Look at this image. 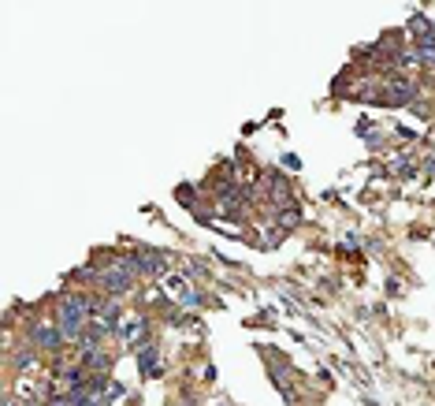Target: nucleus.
Here are the masks:
<instances>
[{
  "mask_svg": "<svg viewBox=\"0 0 435 406\" xmlns=\"http://www.w3.org/2000/svg\"><path fill=\"white\" fill-rule=\"evenodd\" d=\"M383 97H387V105L391 108H405L413 101V82L405 79V75H394V79H387V86H383Z\"/></svg>",
  "mask_w": 435,
  "mask_h": 406,
  "instance_id": "7ed1b4c3",
  "label": "nucleus"
},
{
  "mask_svg": "<svg viewBox=\"0 0 435 406\" xmlns=\"http://www.w3.org/2000/svg\"><path fill=\"white\" fill-rule=\"evenodd\" d=\"M138 272L142 276H164L168 272V254H160V250H138Z\"/></svg>",
  "mask_w": 435,
  "mask_h": 406,
  "instance_id": "20e7f679",
  "label": "nucleus"
},
{
  "mask_svg": "<svg viewBox=\"0 0 435 406\" xmlns=\"http://www.w3.org/2000/svg\"><path fill=\"white\" fill-rule=\"evenodd\" d=\"M138 365H142L145 376H160V358H156V347H145L138 354Z\"/></svg>",
  "mask_w": 435,
  "mask_h": 406,
  "instance_id": "423d86ee",
  "label": "nucleus"
},
{
  "mask_svg": "<svg viewBox=\"0 0 435 406\" xmlns=\"http://www.w3.org/2000/svg\"><path fill=\"white\" fill-rule=\"evenodd\" d=\"M30 343H38V347H45V350H52V347H60L63 343V332H60V325H38L30 332Z\"/></svg>",
  "mask_w": 435,
  "mask_h": 406,
  "instance_id": "39448f33",
  "label": "nucleus"
},
{
  "mask_svg": "<svg viewBox=\"0 0 435 406\" xmlns=\"http://www.w3.org/2000/svg\"><path fill=\"white\" fill-rule=\"evenodd\" d=\"M89 317H94V302H89L86 294H67L56 309V325H60L63 336H78Z\"/></svg>",
  "mask_w": 435,
  "mask_h": 406,
  "instance_id": "f257e3e1",
  "label": "nucleus"
},
{
  "mask_svg": "<svg viewBox=\"0 0 435 406\" xmlns=\"http://www.w3.org/2000/svg\"><path fill=\"white\" fill-rule=\"evenodd\" d=\"M4 406H15V403H12V399H8V403H4Z\"/></svg>",
  "mask_w": 435,
  "mask_h": 406,
  "instance_id": "0eeeda50",
  "label": "nucleus"
},
{
  "mask_svg": "<svg viewBox=\"0 0 435 406\" xmlns=\"http://www.w3.org/2000/svg\"><path fill=\"white\" fill-rule=\"evenodd\" d=\"M138 276H142V272H138V261H134V257H116V265L100 272L97 283H100V287H105L108 294H116V298H119V294L134 291V280H138Z\"/></svg>",
  "mask_w": 435,
  "mask_h": 406,
  "instance_id": "f03ea898",
  "label": "nucleus"
}]
</instances>
